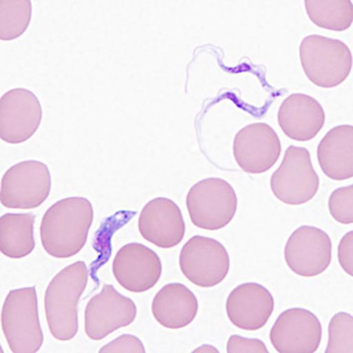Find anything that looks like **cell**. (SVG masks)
<instances>
[{
  "instance_id": "obj_1",
  "label": "cell",
  "mask_w": 353,
  "mask_h": 353,
  "mask_svg": "<svg viewBox=\"0 0 353 353\" xmlns=\"http://www.w3.org/2000/svg\"><path fill=\"white\" fill-rule=\"evenodd\" d=\"M92 221V204L86 198L70 197L57 201L41 221V239L45 252L61 259L81 252Z\"/></svg>"
},
{
  "instance_id": "obj_2",
  "label": "cell",
  "mask_w": 353,
  "mask_h": 353,
  "mask_svg": "<svg viewBox=\"0 0 353 353\" xmlns=\"http://www.w3.org/2000/svg\"><path fill=\"white\" fill-rule=\"evenodd\" d=\"M88 281V266L84 261H77L50 281L45 292V313L48 330L57 341H68L76 337L78 304Z\"/></svg>"
},
{
  "instance_id": "obj_3",
  "label": "cell",
  "mask_w": 353,
  "mask_h": 353,
  "mask_svg": "<svg viewBox=\"0 0 353 353\" xmlns=\"http://www.w3.org/2000/svg\"><path fill=\"white\" fill-rule=\"evenodd\" d=\"M1 329L13 353L38 352L44 343L36 288L12 290L1 309Z\"/></svg>"
},
{
  "instance_id": "obj_4",
  "label": "cell",
  "mask_w": 353,
  "mask_h": 353,
  "mask_svg": "<svg viewBox=\"0 0 353 353\" xmlns=\"http://www.w3.org/2000/svg\"><path fill=\"white\" fill-rule=\"evenodd\" d=\"M306 77L319 88H336L346 81L352 68V54L345 43L311 34L299 48Z\"/></svg>"
},
{
  "instance_id": "obj_5",
  "label": "cell",
  "mask_w": 353,
  "mask_h": 353,
  "mask_svg": "<svg viewBox=\"0 0 353 353\" xmlns=\"http://www.w3.org/2000/svg\"><path fill=\"white\" fill-rule=\"evenodd\" d=\"M237 194L221 178H208L193 185L186 196V206L193 224L199 229L217 231L232 221L237 211Z\"/></svg>"
},
{
  "instance_id": "obj_6",
  "label": "cell",
  "mask_w": 353,
  "mask_h": 353,
  "mask_svg": "<svg viewBox=\"0 0 353 353\" xmlns=\"http://www.w3.org/2000/svg\"><path fill=\"white\" fill-rule=\"evenodd\" d=\"M51 188V173L44 163L21 161L1 178L0 201L8 209H36L48 199Z\"/></svg>"
},
{
  "instance_id": "obj_7",
  "label": "cell",
  "mask_w": 353,
  "mask_h": 353,
  "mask_svg": "<svg viewBox=\"0 0 353 353\" xmlns=\"http://www.w3.org/2000/svg\"><path fill=\"white\" fill-rule=\"evenodd\" d=\"M319 183L309 151L293 145L286 150L284 161L270 181L273 194L286 205L311 201L317 194Z\"/></svg>"
},
{
  "instance_id": "obj_8",
  "label": "cell",
  "mask_w": 353,
  "mask_h": 353,
  "mask_svg": "<svg viewBox=\"0 0 353 353\" xmlns=\"http://www.w3.org/2000/svg\"><path fill=\"white\" fill-rule=\"evenodd\" d=\"M179 266L192 284L209 289L221 284L228 276L229 253L216 239L196 236L183 246Z\"/></svg>"
},
{
  "instance_id": "obj_9",
  "label": "cell",
  "mask_w": 353,
  "mask_h": 353,
  "mask_svg": "<svg viewBox=\"0 0 353 353\" xmlns=\"http://www.w3.org/2000/svg\"><path fill=\"white\" fill-rule=\"evenodd\" d=\"M136 317L134 301L106 284L86 305L85 332L90 339L101 341L117 330L132 324Z\"/></svg>"
},
{
  "instance_id": "obj_10",
  "label": "cell",
  "mask_w": 353,
  "mask_h": 353,
  "mask_svg": "<svg viewBox=\"0 0 353 353\" xmlns=\"http://www.w3.org/2000/svg\"><path fill=\"white\" fill-rule=\"evenodd\" d=\"M43 119V109L34 93L13 88L0 101V138L8 144H21L37 132Z\"/></svg>"
},
{
  "instance_id": "obj_11",
  "label": "cell",
  "mask_w": 353,
  "mask_h": 353,
  "mask_svg": "<svg viewBox=\"0 0 353 353\" xmlns=\"http://www.w3.org/2000/svg\"><path fill=\"white\" fill-rule=\"evenodd\" d=\"M332 259L329 234L314 226H301L285 245V261L301 277H316L325 272Z\"/></svg>"
},
{
  "instance_id": "obj_12",
  "label": "cell",
  "mask_w": 353,
  "mask_h": 353,
  "mask_svg": "<svg viewBox=\"0 0 353 353\" xmlns=\"http://www.w3.org/2000/svg\"><path fill=\"white\" fill-rule=\"evenodd\" d=\"M281 139L264 123L248 125L236 134L233 156L243 171L252 174L268 172L281 157Z\"/></svg>"
},
{
  "instance_id": "obj_13",
  "label": "cell",
  "mask_w": 353,
  "mask_h": 353,
  "mask_svg": "<svg viewBox=\"0 0 353 353\" xmlns=\"http://www.w3.org/2000/svg\"><path fill=\"white\" fill-rule=\"evenodd\" d=\"M323 329L309 310L294 307L279 314L273 324L270 339L277 352L313 353L321 345Z\"/></svg>"
},
{
  "instance_id": "obj_14",
  "label": "cell",
  "mask_w": 353,
  "mask_h": 353,
  "mask_svg": "<svg viewBox=\"0 0 353 353\" xmlns=\"http://www.w3.org/2000/svg\"><path fill=\"white\" fill-rule=\"evenodd\" d=\"M161 261L154 251L139 243H130L117 252L113 276L130 292H146L161 276Z\"/></svg>"
},
{
  "instance_id": "obj_15",
  "label": "cell",
  "mask_w": 353,
  "mask_h": 353,
  "mask_svg": "<svg viewBox=\"0 0 353 353\" xmlns=\"http://www.w3.org/2000/svg\"><path fill=\"white\" fill-rule=\"evenodd\" d=\"M141 237L161 249H171L185 236V221L179 206L159 197L145 205L138 221Z\"/></svg>"
},
{
  "instance_id": "obj_16",
  "label": "cell",
  "mask_w": 353,
  "mask_h": 353,
  "mask_svg": "<svg viewBox=\"0 0 353 353\" xmlns=\"http://www.w3.org/2000/svg\"><path fill=\"white\" fill-rule=\"evenodd\" d=\"M274 309V299L269 290L257 283H246L230 293L226 313L238 329L257 331L264 327Z\"/></svg>"
},
{
  "instance_id": "obj_17",
  "label": "cell",
  "mask_w": 353,
  "mask_h": 353,
  "mask_svg": "<svg viewBox=\"0 0 353 353\" xmlns=\"http://www.w3.org/2000/svg\"><path fill=\"white\" fill-rule=\"evenodd\" d=\"M278 124L290 139L309 141L323 129L325 124V112L312 97L294 93L281 105Z\"/></svg>"
},
{
  "instance_id": "obj_18",
  "label": "cell",
  "mask_w": 353,
  "mask_h": 353,
  "mask_svg": "<svg viewBox=\"0 0 353 353\" xmlns=\"http://www.w3.org/2000/svg\"><path fill=\"white\" fill-rule=\"evenodd\" d=\"M194 293L179 283L163 286L152 301V314L161 326L178 330L190 325L197 317Z\"/></svg>"
},
{
  "instance_id": "obj_19",
  "label": "cell",
  "mask_w": 353,
  "mask_h": 353,
  "mask_svg": "<svg viewBox=\"0 0 353 353\" xmlns=\"http://www.w3.org/2000/svg\"><path fill=\"white\" fill-rule=\"evenodd\" d=\"M317 158L325 176L333 181L353 176V126L339 125L330 130L318 145Z\"/></svg>"
},
{
  "instance_id": "obj_20",
  "label": "cell",
  "mask_w": 353,
  "mask_h": 353,
  "mask_svg": "<svg viewBox=\"0 0 353 353\" xmlns=\"http://www.w3.org/2000/svg\"><path fill=\"white\" fill-rule=\"evenodd\" d=\"M34 214L6 213L0 218V251L8 258L21 259L33 252Z\"/></svg>"
},
{
  "instance_id": "obj_21",
  "label": "cell",
  "mask_w": 353,
  "mask_h": 353,
  "mask_svg": "<svg viewBox=\"0 0 353 353\" xmlns=\"http://www.w3.org/2000/svg\"><path fill=\"white\" fill-rule=\"evenodd\" d=\"M305 10L312 23L331 31H345L353 21L351 0H306Z\"/></svg>"
},
{
  "instance_id": "obj_22",
  "label": "cell",
  "mask_w": 353,
  "mask_h": 353,
  "mask_svg": "<svg viewBox=\"0 0 353 353\" xmlns=\"http://www.w3.org/2000/svg\"><path fill=\"white\" fill-rule=\"evenodd\" d=\"M32 4L30 0L0 1V39L13 41L26 31L31 21Z\"/></svg>"
},
{
  "instance_id": "obj_23",
  "label": "cell",
  "mask_w": 353,
  "mask_h": 353,
  "mask_svg": "<svg viewBox=\"0 0 353 353\" xmlns=\"http://www.w3.org/2000/svg\"><path fill=\"white\" fill-rule=\"evenodd\" d=\"M325 352H353V318L349 313H337L330 321L329 344Z\"/></svg>"
},
{
  "instance_id": "obj_24",
  "label": "cell",
  "mask_w": 353,
  "mask_h": 353,
  "mask_svg": "<svg viewBox=\"0 0 353 353\" xmlns=\"http://www.w3.org/2000/svg\"><path fill=\"white\" fill-rule=\"evenodd\" d=\"M329 210L334 221L341 224L353 223V186L334 190L329 199Z\"/></svg>"
},
{
  "instance_id": "obj_25",
  "label": "cell",
  "mask_w": 353,
  "mask_h": 353,
  "mask_svg": "<svg viewBox=\"0 0 353 353\" xmlns=\"http://www.w3.org/2000/svg\"><path fill=\"white\" fill-rule=\"evenodd\" d=\"M101 353H145V347L138 338L123 334L99 350Z\"/></svg>"
},
{
  "instance_id": "obj_26",
  "label": "cell",
  "mask_w": 353,
  "mask_h": 353,
  "mask_svg": "<svg viewBox=\"0 0 353 353\" xmlns=\"http://www.w3.org/2000/svg\"><path fill=\"white\" fill-rule=\"evenodd\" d=\"M229 353H268V347L259 339H249L241 336H231L228 341Z\"/></svg>"
},
{
  "instance_id": "obj_27",
  "label": "cell",
  "mask_w": 353,
  "mask_h": 353,
  "mask_svg": "<svg viewBox=\"0 0 353 353\" xmlns=\"http://www.w3.org/2000/svg\"><path fill=\"white\" fill-rule=\"evenodd\" d=\"M338 259L347 274H353V232L350 231L343 237L338 246Z\"/></svg>"
},
{
  "instance_id": "obj_28",
  "label": "cell",
  "mask_w": 353,
  "mask_h": 353,
  "mask_svg": "<svg viewBox=\"0 0 353 353\" xmlns=\"http://www.w3.org/2000/svg\"><path fill=\"white\" fill-rule=\"evenodd\" d=\"M208 351H211V352H218L217 349H214L212 346L210 345H203L199 349L196 350L194 352H208Z\"/></svg>"
}]
</instances>
